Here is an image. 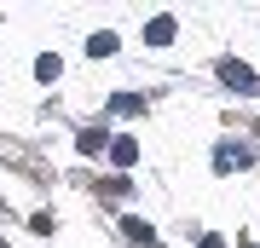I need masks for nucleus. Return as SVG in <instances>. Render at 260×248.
<instances>
[{
	"instance_id": "f257e3e1",
	"label": "nucleus",
	"mask_w": 260,
	"mask_h": 248,
	"mask_svg": "<svg viewBox=\"0 0 260 248\" xmlns=\"http://www.w3.org/2000/svg\"><path fill=\"white\" fill-rule=\"evenodd\" d=\"M220 75H225V87H237V92H260V81H254L249 64H220Z\"/></svg>"
},
{
	"instance_id": "7ed1b4c3",
	"label": "nucleus",
	"mask_w": 260,
	"mask_h": 248,
	"mask_svg": "<svg viewBox=\"0 0 260 248\" xmlns=\"http://www.w3.org/2000/svg\"><path fill=\"white\" fill-rule=\"evenodd\" d=\"M87 52H93V58H99V52H116V35H93V41H87Z\"/></svg>"
},
{
	"instance_id": "f03ea898",
	"label": "nucleus",
	"mask_w": 260,
	"mask_h": 248,
	"mask_svg": "<svg viewBox=\"0 0 260 248\" xmlns=\"http://www.w3.org/2000/svg\"><path fill=\"white\" fill-rule=\"evenodd\" d=\"M168 41H174V18H156L150 23V46H168Z\"/></svg>"
}]
</instances>
